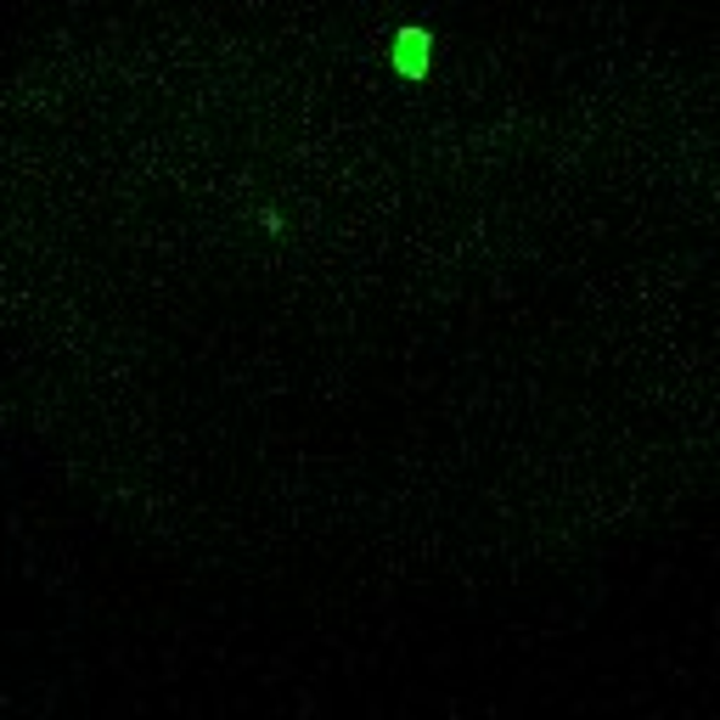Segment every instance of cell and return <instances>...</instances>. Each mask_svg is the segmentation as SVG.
<instances>
[{"mask_svg": "<svg viewBox=\"0 0 720 720\" xmlns=\"http://www.w3.org/2000/svg\"><path fill=\"white\" fill-rule=\"evenodd\" d=\"M428 29H400V40H395V68L400 74H411V79H422L428 74Z\"/></svg>", "mask_w": 720, "mask_h": 720, "instance_id": "obj_1", "label": "cell"}]
</instances>
